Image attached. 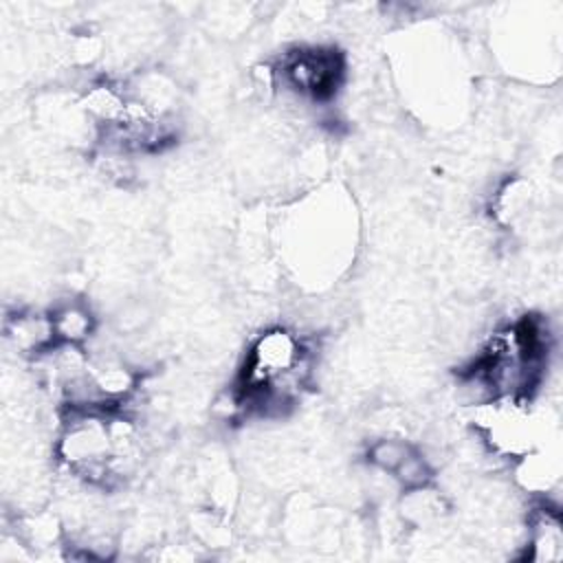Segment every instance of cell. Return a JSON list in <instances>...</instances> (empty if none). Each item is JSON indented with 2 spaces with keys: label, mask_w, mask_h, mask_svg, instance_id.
Returning a JSON list of instances; mask_svg holds the SVG:
<instances>
[{
  "label": "cell",
  "mask_w": 563,
  "mask_h": 563,
  "mask_svg": "<svg viewBox=\"0 0 563 563\" xmlns=\"http://www.w3.org/2000/svg\"><path fill=\"white\" fill-rule=\"evenodd\" d=\"M345 73L343 55L332 46H297L282 57V86L306 101H328L341 86Z\"/></svg>",
  "instance_id": "obj_2"
},
{
  "label": "cell",
  "mask_w": 563,
  "mask_h": 563,
  "mask_svg": "<svg viewBox=\"0 0 563 563\" xmlns=\"http://www.w3.org/2000/svg\"><path fill=\"white\" fill-rule=\"evenodd\" d=\"M526 556L537 563H554L563 559V528L559 510L548 501H541L528 519Z\"/></svg>",
  "instance_id": "obj_4"
},
{
  "label": "cell",
  "mask_w": 563,
  "mask_h": 563,
  "mask_svg": "<svg viewBox=\"0 0 563 563\" xmlns=\"http://www.w3.org/2000/svg\"><path fill=\"white\" fill-rule=\"evenodd\" d=\"M416 449V444H411L407 438L402 435H383L376 438L369 446H367V462L369 466H374L376 471L391 475L400 462Z\"/></svg>",
  "instance_id": "obj_6"
},
{
  "label": "cell",
  "mask_w": 563,
  "mask_h": 563,
  "mask_svg": "<svg viewBox=\"0 0 563 563\" xmlns=\"http://www.w3.org/2000/svg\"><path fill=\"white\" fill-rule=\"evenodd\" d=\"M4 341L13 352L22 356H42L57 341L51 321V312L15 310L4 317Z\"/></svg>",
  "instance_id": "obj_3"
},
{
  "label": "cell",
  "mask_w": 563,
  "mask_h": 563,
  "mask_svg": "<svg viewBox=\"0 0 563 563\" xmlns=\"http://www.w3.org/2000/svg\"><path fill=\"white\" fill-rule=\"evenodd\" d=\"M51 321L57 343L84 345L97 330V319L92 310L79 299L59 301L51 310Z\"/></svg>",
  "instance_id": "obj_5"
},
{
  "label": "cell",
  "mask_w": 563,
  "mask_h": 563,
  "mask_svg": "<svg viewBox=\"0 0 563 563\" xmlns=\"http://www.w3.org/2000/svg\"><path fill=\"white\" fill-rule=\"evenodd\" d=\"M400 488L405 490H416L422 486H429L433 482V464L431 460L416 446L402 462L400 466L389 475Z\"/></svg>",
  "instance_id": "obj_7"
},
{
  "label": "cell",
  "mask_w": 563,
  "mask_h": 563,
  "mask_svg": "<svg viewBox=\"0 0 563 563\" xmlns=\"http://www.w3.org/2000/svg\"><path fill=\"white\" fill-rule=\"evenodd\" d=\"M308 361L310 358L303 341L290 328L273 325L264 330L251 343L240 372V387L235 389L240 405L262 394L271 383L295 372Z\"/></svg>",
  "instance_id": "obj_1"
}]
</instances>
